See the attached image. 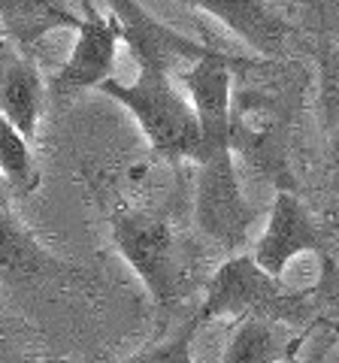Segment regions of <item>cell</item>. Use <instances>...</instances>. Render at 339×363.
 <instances>
[{
    "label": "cell",
    "mask_w": 339,
    "mask_h": 363,
    "mask_svg": "<svg viewBox=\"0 0 339 363\" xmlns=\"http://www.w3.org/2000/svg\"><path fill=\"white\" fill-rule=\"evenodd\" d=\"M197 333H200V327H197L194 318H191V321L185 327H179L170 339L157 342L155 348L140 351V354H133L130 360H143V363L145 360H152V363H191L194 360V354H191V342L197 339Z\"/></svg>",
    "instance_id": "cell-16"
},
{
    "label": "cell",
    "mask_w": 339,
    "mask_h": 363,
    "mask_svg": "<svg viewBox=\"0 0 339 363\" xmlns=\"http://www.w3.org/2000/svg\"><path fill=\"white\" fill-rule=\"evenodd\" d=\"M61 269L28 227H21L6 203H0V276L4 279H40Z\"/></svg>",
    "instance_id": "cell-13"
},
{
    "label": "cell",
    "mask_w": 339,
    "mask_h": 363,
    "mask_svg": "<svg viewBox=\"0 0 339 363\" xmlns=\"http://www.w3.org/2000/svg\"><path fill=\"white\" fill-rule=\"evenodd\" d=\"M185 4L218 18L261 58H276L288 45L291 25L276 13L269 0H185Z\"/></svg>",
    "instance_id": "cell-8"
},
{
    "label": "cell",
    "mask_w": 339,
    "mask_h": 363,
    "mask_svg": "<svg viewBox=\"0 0 339 363\" xmlns=\"http://www.w3.org/2000/svg\"><path fill=\"white\" fill-rule=\"evenodd\" d=\"M109 13H116L121 21V37L128 52L133 55L137 67H161L173 73L179 64H194L203 55L216 52L212 45H203L185 33L173 30L155 18L140 0H106Z\"/></svg>",
    "instance_id": "cell-6"
},
{
    "label": "cell",
    "mask_w": 339,
    "mask_h": 363,
    "mask_svg": "<svg viewBox=\"0 0 339 363\" xmlns=\"http://www.w3.org/2000/svg\"><path fill=\"white\" fill-rule=\"evenodd\" d=\"M82 16L58 6L55 0H0V28L21 52L61 28H79Z\"/></svg>",
    "instance_id": "cell-11"
},
{
    "label": "cell",
    "mask_w": 339,
    "mask_h": 363,
    "mask_svg": "<svg viewBox=\"0 0 339 363\" xmlns=\"http://www.w3.org/2000/svg\"><path fill=\"white\" fill-rule=\"evenodd\" d=\"M194 164V221L206 240L221 245L224 252H236L245 245L252 224L257 221V212L243 194L240 173H236L233 161V143L209 145Z\"/></svg>",
    "instance_id": "cell-3"
},
{
    "label": "cell",
    "mask_w": 339,
    "mask_h": 363,
    "mask_svg": "<svg viewBox=\"0 0 339 363\" xmlns=\"http://www.w3.org/2000/svg\"><path fill=\"white\" fill-rule=\"evenodd\" d=\"M282 321L273 318H243L236 324V330L230 336L228 348L221 351L224 363H273V360H291L294 348L300 345V339H288Z\"/></svg>",
    "instance_id": "cell-12"
},
{
    "label": "cell",
    "mask_w": 339,
    "mask_h": 363,
    "mask_svg": "<svg viewBox=\"0 0 339 363\" xmlns=\"http://www.w3.org/2000/svg\"><path fill=\"white\" fill-rule=\"evenodd\" d=\"M306 291L315 309V321L339 330V264L327 252L318 255V272Z\"/></svg>",
    "instance_id": "cell-15"
},
{
    "label": "cell",
    "mask_w": 339,
    "mask_h": 363,
    "mask_svg": "<svg viewBox=\"0 0 339 363\" xmlns=\"http://www.w3.org/2000/svg\"><path fill=\"white\" fill-rule=\"evenodd\" d=\"M321 252H324V240L312 221V215L306 212L297 194L282 188L273 200L264 233L257 236L252 248L255 260L273 276H285L297 257L321 255Z\"/></svg>",
    "instance_id": "cell-7"
},
{
    "label": "cell",
    "mask_w": 339,
    "mask_h": 363,
    "mask_svg": "<svg viewBox=\"0 0 339 363\" xmlns=\"http://www.w3.org/2000/svg\"><path fill=\"white\" fill-rule=\"evenodd\" d=\"M97 91H104L116 104L137 118L143 136L149 140L155 155L164 161H197L203 152V128L197 109L182 91L173 85L170 70L161 67H140L133 82L106 79Z\"/></svg>",
    "instance_id": "cell-2"
},
{
    "label": "cell",
    "mask_w": 339,
    "mask_h": 363,
    "mask_svg": "<svg viewBox=\"0 0 339 363\" xmlns=\"http://www.w3.org/2000/svg\"><path fill=\"white\" fill-rule=\"evenodd\" d=\"M252 315L273 318V321L303 327V330L318 327L306 288H291L285 276L267 272L255 255H233L209 279L194 321L203 330L206 324L221 321V318L243 321Z\"/></svg>",
    "instance_id": "cell-1"
},
{
    "label": "cell",
    "mask_w": 339,
    "mask_h": 363,
    "mask_svg": "<svg viewBox=\"0 0 339 363\" xmlns=\"http://www.w3.org/2000/svg\"><path fill=\"white\" fill-rule=\"evenodd\" d=\"M112 242L128 267L137 272L149 297L167 309L179 297V264H176V236L164 218L140 209H118L109 218Z\"/></svg>",
    "instance_id": "cell-4"
},
{
    "label": "cell",
    "mask_w": 339,
    "mask_h": 363,
    "mask_svg": "<svg viewBox=\"0 0 339 363\" xmlns=\"http://www.w3.org/2000/svg\"><path fill=\"white\" fill-rule=\"evenodd\" d=\"M16 49L0 45V116H6L21 133L33 140L43 109V79L37 67Z\"/></svg>",
    "instance_id": "cell-10"
},
{
    "label": "cell",
    "mask_w": 339,
    "mask_h": 363,
    "mask_svg": "<svg viewBox=\"0 0 339 363\" xmlns=\"http://www.w3.org/2000/svg\"><path fill=\"white\" fill-rule=\"evenodd\" d=\"M118 43H124L118 16L116 13L100 16L91 4H85L82 25L76 28V43L58 76H55L52 91L61 97H70L100 88L106 79H112V70H116Z\"/></svg>",
    "instance_id": "cell-5"
},
{
    "label": "cell",
    "mask_w": 339,
    "mask_h": 363,
    "mask_svg": "<svg viewBox=\"0 0 339 363\" xmlns=\"http://www.w3.org/2000/svg\"><path fill=\"white\" fill-rule=\"evenodd\" d=\"M230 143L233 152L240 149L252 164L279 176L285 164V149H282V116L276 104L261 94H243L233 100Z\"/></svg>",
    "instance_id": "cell-9"
},
{
    "label": "cell",
    "mask_w": 339,
    "mask_h": 363,
    "mask_svg": "<svg viewBox=\"0 0 339 363\" xmlns=\"http://www.w3.org/2000/svg\"><path fill=\"white\" fill-rule=\"evenodd\" d=\"M30 136H25L6 116H0V173L18 194H33L40 188V167L30 152Z\"/></svg>",
    "instance_id": "cell-14"
},
{
    "label": "cell",
    "mask_w": 339,
    "mask_h": 363,
    "mask_svg": "<svg viewBox=\"0 0 339 363\" xmlns=\"http://www.w3.org/2000/svg\"><path fill=\"white\" fill-rule=\"evenodd\" d=\"M6 191H9V185H6L4 173H0V203H6Z\"/></svg>",
    "instance_id": "cell-17"
}]
</instances>
